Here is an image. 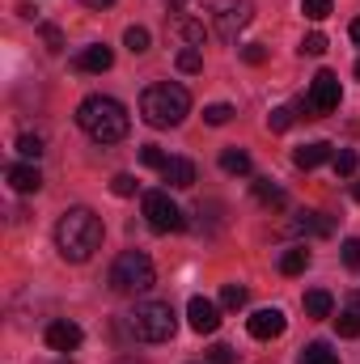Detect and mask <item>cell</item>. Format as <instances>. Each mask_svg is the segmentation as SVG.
Masks as SVG:
<instances>
[{
  "instance_id": "d6986e66",
  "label": "cell",
  "mask_w": 360,
  "mask_h": 364,
  "mask_svg": "<svg viewBox=\"0 0 360 364\" xmlns=\"http://www.w3.org/2000/svg\"><path fill=\"white\" fill-rule=\"evenodd\" d=\"M255 195H259V203H263V208H275V212L288 203V195H284V191H280L271 178H259V182H255Z\"/></svg>"
},
{
  "instance_id": "7c38bea8",
  "label": "cell",
  "mask_w": 360,
  "mask_h": 364,
  "mask_svg": "<svg viewBox=\"0 0 360 364\" xmlns=\"http://www.w3.org/2000/svg\"><path fill=\"white\" fill-rule=\"evenodd\" d=\"M110 64H115V51H110L106 43H93V47H85V51L73 60V68H77V73H106Z\"/></svg>"
},
{
  "instance_id": "83f0119b",
  "label": "cell",
  "mask_w": 360,
  "mask_h": 364,
  "mask_svg": "<svg viewBox=\"0 0 360 364\" xmlns=\"http://www.w3.org/2000/svg\"><path fill=\"white\" fill-rule=\"evenodd\" d=\"M179 34L191 43V47H203V38H208L203 26H199V21H186V17H179Z\"/></svg>"
},
{
  "instance_id": "b9f144b4",
  "label": "cell",
  "mask_w": 360,
  "mask_h": 364,
  "mask_svg": "<svg viewBox=\"0 0 360 364\" xmlns=\"http://www.w3.org/2000/svg\"><path fill=\"white\" fill-rule=\"evenodd\" d=\"M90 9H106V4H115V0H85Z\"/></svg>"
},
{
  "instance_id": "30bf717a",
  "label": "cell",
  "mask_w": 360,
  "mask_h": 364,
  "mask_svg": "<svg viewBox=\"0 0 360 364\" xmlns=\"http://www.w3.org/2000/svg\"><path fill=\"white\" fill-rule=\"evenodd\" d=\"M186 322H191L195 335H212V331L221 326V309H216L208 296H191V305H186Z\"/></svg>"
},
{
  "instance_id": "4316f807",
  "label": "cell",
  "mask_w": 360,
  "mask_h": 364,
  "mask_svg": "<svg viewBox=\"0 0 360 364\" xmlns=\"http://www.w3.org/2000/svg\"><path fill=\"white\" fill-rule=\"evenodd\" d=\"M331 166H335V174H339V178H352V174H356V153H352V149H339Z\"/></svg>"
},
{
  "instance_id": "ba28073f",
  "label": "cell",
  "mask_w": 360,
  "mask_h": 364,
  "mask_svg": "<svg viewBox=\"0 0 360 364\" xmlns=\"http://www.w3.org/2000/svg\"><path fill=\"white\" fill-rule=\"evenodd\" d=\"M339 77L331 73V68H322L318 77H314V85H309V97H305V106H309V119H322V114H331V110H339Z\"/></svg>"
},
{
  "instance_id": "277c9868",
  "label": "cell",
  "mask_w": 360,
  "mask_h": 364,
  "mask_svg": "<svg viewBox=\"0 0 360 364\" xmlns=\"http://www.w3.org/2000/svg\"><path fill=\"white\" fill-rule=\"evenodd\" d=\"M127 326H132V335H136L140 343H170L174 331H179V318H174L170 301H140V305L132 309Z\"/></svg>"
},
{
  "instance_id": "74e56055",
  "label": "cell",
  "mask_w": 360,
  "mask_h": 364,
  "mask_svg": "<svg viewBox=\"0 0 360 364\" xmlns=\"http://www.w3.org/2000/svg\"><path fill=\"white\" fill-rule=\"evenodd\" d=\"M242 60H246V64H255V68H259V64H263V60H268V51H263V47H259V43H250V47H242Z\"/></svg>"
},
{
  "instance_id": "3957f363",
  "label": "cell",
  "mask_w": 360,
  "mask_h": 364,
  "mask_svg": "<svg viewBox=\"0 0 360 364\" xmlns=\"http://www.w3.org/2000/svg\"><path fill=\"white\" fill-rule=\"evenodd\" d=\"M191 110V93L174 85V81H162V85H149L140 93V114L149 127H179Z\"/></svg>"
},
{
  "instance_id": "7402d4cb",
  "label": "cell",
  "mask_w": 360,
  "mask_h": 364,
  "mask_svg": "<svg viewBox=\"0 0 360 364\" xmlns=\"http://www.w3.org/2000/svg\"><path fill=\"white\" fill-rule=\"evenodd\" d=\"M242 305H246V288H242V284H225V288H221V309H233V314H238Z\"/></svg>"
},
{
  "instance_id": "ee69618b",
  "label": "cell",
  "mask_w": 360,
  "mask_h": 364,
  "mask_svg": "<svg viewBox=\"0 0 360 364\" xmlns=\"http://www.w3.org/2000/svg\"><path fill=\"white\" fill-rule=\"evenodd\" d=\"M356 77H360V60H356Z\"/></svg>"
},
{
  "instance_id": "2e32d148",
  "label": "cell",
  "mask_w": 360,
  "mask_h": 364,
  "mask_svg": "<svg viewBox=\"0 0 360 364\" xmlns=\"http://www.w3.org/2000/svg\"><path fill=\"white\" fill-rule=\"evenodd\" d=\"M162 178L170 182V186H179V191H186V186H195V166L186 157H170L166 170H162Z\"/></svg>"
},
{
  "instance_id": "44dd1931",
  "label": "cell",
  "mask_w": 360,
  "mask_h": 364,
  "mask_svg": "<svg viewBox=\"0 0 360 364\" xmlns=\"http://www.w3.org/2000/svg\"><path fill=\"white\" fill-rule=\"evenodd\" d=\"M301 364H339V356L327 343H309V348H301Z\"/></svg>"
},
{
  "instance_id": "f35d334b",
  "label": "cell",
  "mask_w": 360,
  "mask_h": 364,
  "mask_svg": "<svg viewBox=\"0 0 360 364\" xmlns=\"http://www.w3.org/2000/svg\"><path fill=\"white\" fill-rule=\"evenodd\" d=\"M348 309H352V314H360V292H348Z\"/></svg>"
},
{
  "instance_id": "52a82bcc",
  "label": "cell",
  "mask_w": 360,
  "mask_h": 364,
  "mask_svg": "<svg viewBox=\"0 0 360 364\" xmlns=\"http://www.w3.org/2000/svg\"><path fill=\"white\" fill-rule=\"evenodd\" d=\"M144 220H149L153 233H179V229H186L182 208L166 195V191H149V195H144Z\"/></svg>"
},
{
  "instance_id": "d590c367",
  "label": "cell",
  "mask_w": 360,
  "mask_h": 364,
  "mask_svg": "<svg viewBox=\"0 0 360 364\" xmlns=\"http://www.w3.org/2000/svg\"><path fill=\"white\" fill-rule=\"evenodd\" d=\"M208 364H238V356H233V348H225V343H216V348L208 352Z\"/></svg>"
},
{
  "instance_id": "e0dca14e",
  "label": "cell",
  "mask_w": 360,
  "mask_h": 364,
  "mask_svg": "<svg viewBox=\"0 0 360 364\" xmlns=\"http://www.w3.org/2000/svg\"><path fill=\"white\" fill-rule=\"evenodd\" d=\"M331 309H335V301H331V292H322V288H314V292H305V318H314V322H322V318H331Z\"/></svg>"
},
{
  "instance_id": "f1b7e54d",
  "label": "cell",
  "mask_w": 360,
  "mask_h": 364,
  "mask_svg": "<svg viewBox=\"0 0 360 364\" xmlns=\"http://www.w3.org/2000/svg\"><path fill=\"white\" fill-rule=\"evenodd\" d=\"M292 119H297V114H292L288 106H275V110L268 114V127H271V132H288V127H292Z\"/></svg>"
},
{
  "instance_id": "60d3db41",
  "label": "cell",
  "mask_w": 360,
  "mask_h": 364,
  "mask_svg": "<svg viewBox=\"0 0 360 364\" xmlns=\"http://www.w3.org/2000/svg\"><path fill=\"white\" fill-rule=\"evenodd\" d=\"M348 34H352V43H360V17L352 21V30H348Z\"/></svg>"
},
{
  "instance_id": "1f68e13d",
  "label": "cell",
  "mask_w": 360,
  "mask_h": 364,
  "mask_svg": "<svg viewBox=\"0 0 360 364\" xmlns=\"http://www.w3.org/2000/svg\"><path fill=\"white\" fill-rule=\"evenodd\" d=\"M301 13H305L309 21H327V17H331V0H305Z\"/></svg>"
},
{
  "instance_id": "5bb4252c",
  "label": "cell",
  "mask_w": 360,
  "mask_h": 364,
  "mask_svg": "<svg viewBox=\"0 0 360 364\" xmlns=\"http://www.w3.org/2000/svg\"><path fill=\"white\" fill-rule=\"evenodd\" d=\"M9 186H13L17 195H34V191L43 186L38 166H30V161H21V166H9Z\"/></svg>"
},
{
  "instance_id": "484cf974",
  "label": "cell",
  "mask_w": 360,
  "mask_h": 364,
  "mask_svg": "<svg viewBox=\"0 0 360 364\" xmlns=\"http://www.w3.org/2000/svg\"><path fill=\"white\" fill-rule=\"evenodd\" d=\"M203 119H208L212 127H225V123L233 119V106H229V102H212V106L203 110Z\"/></svg>"
},
{
  "instance_id": "cb8c5ba5",
  "label": "cell",
  "mask_w": 360,
  "mask_h": 364,
  "mask_svg": "<svg viewBox=\"0 0 360 364\" xmlns=\"http://www.w3.org/2000/svg\"><path fill=\"white\" fill-rule=\"evenodd\" d=\"M335 331H339L344 339H360V314H352V309H344V314L335 318Z\"/></svg>"
},
{
  "instance_id": "d4e9b609",
  "label": "cell",
  "mask_w": 360,
  "mask_h": 364,
  "mask_svg": "<svg viewBox=\"0 0 360 364\" xmlns=\"http://www.w3.org/2000/svg\"><path fill=\"white\" fill-rule=\"evenodd\" d=\"M199 68H203V55H199V47H186V51H179V73L195 77Z\"/></svg>"
},
{
  "instance_id": "f546056e",
  "label": "cell",
  "mask_w": 360,
  "mask_h": 364,
  "mask_svg": "<svg viewBox=\"0 0 360 364\" xmlns=\"http://www.w3.org/2000/svg\"><path fill=\"white\" fill-rule=\"evenodd\" d=\"M17 153L30 157V161H38V157H43V136H21V140H17Z\"/></svg>"
},
{
  "instance_id": "7bdbcfd3",
  "label": "cell",
  "mask_w": 360,
  "mask_h": 364,
  "mask_svg": "<svg viewBox=\"0 0 360 364\" xmlns=\"http://www.w3.org/2000/svg\"><path fill=\"white\" fill-rule=\"evenodd\" d=\"M352 199H356V203H360V182H356V186H352Z\"/></svg>"
},
{
  "instance_id": "836d02e7",
  "label": "cell",
  "mask_w": 360,
  "mask_h": 364,
  "mask_svg": "<svg viewBox=\"0 0 360 364\" xmlns=\"http://www.w3.org/2000/svg\"><path fill=\"white\" fill-rule=\"evenodd\" d=\"M43 43H47V51H64V34H60V26H43Z\"/></svg>"
},
{
  "instance_id": "603a6c76",
  "label": "cell",
  "mask_w": 360,
  "mask_h": 364,
  "mask_svg": "<svg viewBox=\"0 0 360 364\" xmlns=\"http://www.w3.org/2000/svg\"><path fill=\"white\" fill-rule=\"evenodd\" d=\"M123 43H127V51H132V55H140V51H149V30H144V26H127Z\"/></svg>"
},
{
  "instance_id": "e575fe53",
  "label": "cell",
  "mask_w": 360,
  "mask_h": 364,
  "mask_svg": "<svg viewBox=\"0 0 360 364\" xmlns=\"http://www.w3.org/2000/svg\"><path fill=\"white\" fill-rule=\"evenodd\" d=\"M110 191L127 199V195H136V178H132V174H115V178H110Z\"/></svg>"
},
{
  "instance_id": "6da1fadb",
  "label": "cell",
  "mask_w": 360,
  "mask_h": 364,
  "mask_svg": "<svg viewBox=\"0 0 360 364\" xmlns=\"http://www.w3.org/2000/svg\"><path fill=\"white\" fill-rule=\"evenodd\" d=\"M55 246L68 263H90L93 250L102 246V220L90 208H68L55 225Z\"/></svg>"
},
{
  "instance_id": "4fadbf2b",
  "label": "cell",
  "mask_w": 360,
  "mask_h": 364,
  "mask_svg": "<svg viewBox=\"0 0 360 364\" xmlns=\"http://www.w3.org/2000/svg\"><path fill=\"white\" fill-rule=\"evenodd\" d=\"M292 161H297V170H318L322 161H335V149L327 140H314V144H301L292 153Z\"/></svg>"
},
{
  "instance_id": "4dcf8cb0",
  "label": "cell",
  "mask_w": 360,
  "mask_h": 364,
  "mask_svg": "<svg viewBox=\"0 0 360 364\" xmlns=\"http://www.w3.org/2000/svg\"><path fill=\"white\" fill-rule=\"evenodd\" d=\"M140 161H144L149 170H166V161H170V157H166L157 144H144V149H140Z\"/></svg>"
},
{
  "instance_id": "5b68a950",
  "label": "cell",
  "mask_w": 360,
  "mask_h": 364,
  "mask_svg": "<svg viewBox=\"0 0 360 364\" xmlns=\"http://www.w3.org/2000/svg\"><path fill=\"white\" fill-rule=\"evenodd\" d=\"M157 284V272H153V259L140 255V250H123L110 267V288L123 292V296H136V292H149Z\"/></svg>"
},
{
  "instance_id": "ffe728a7",
  "label": "cell",
  "mask_w": 360,
  "mask_h": 364,
  "mask_svg": "<svg viewBox=\"0 0 360 364\" xmlns=\"http://www.w3.org/2000/svg\"><path fill=\"white\" fill-rule=\"evenodd\" d=\"M221 170H225V174H250V153L225 149V153H221Z\"/></svg>"
},
{
  "instance_id": "8d00e7d4",
  "label": "cell",
  "mask_w": 360,
  "mask_h": 364,
  "mask_svg": "<svg viewBox=\"0 0 360 364\" xmlns=\"http://www.w3.org/2000/svg\"><path fill=\"white\" fill-rule=\"evenodd\" d=\"M344 263L348 267H360V237H348L344 242Z\"/></svg>"
},
{
  "instance_id": "8fae6325",
  "label": "cell",
  "mask_w": 360,
  "mask_h": 364,
  "mask_svg": "<svg viewBox=\"0 0 360 364\" xmlns=\"http://www.w3.org/2000/svg\"><path fill=\"white\" fill-rule=\"evenodd\" d=\"M81 339H85V335H81V326H77V322H68V318H60V322H51V326H47V348H51V352H77V348H81Z\"/></svg>"
},
{
  "instance_id": "8992f818",
  "label": "cell",
  "mask_w": 360,
  "mask_h": 364,
  "mask_svg": "<svg viewBox=\"0 0 360 364\" xmlns=\"http://www.w3.org/2000/svg\"><path fill=\"white\" fill-rule=\"evenodd\" d=\"M250 17H255V4L250 0H212V30L225 43H233L238 30L250 26Z\"/></svg>"
},
{
  "instance_id": "7a4b0ae2",
  "label": "cell",
  "mask_w": 360,
  "mask_h": 364,
  "mask_svg": "<svg viewBox=\"0 0 360 364\" xmlns=\"http://www.w3.org/2000/svg\"><path fill=\"white\" fill-rule=\"evenodd\" d=\"M77 127H81L90 140H97V144H115V140H123V136H127L132 119H127L123 102L93 93V97H85V102L77 106Z\"/></svg>"
},
{
  "instance_id": "d6a6232c",
  "label": "cell",
  "mask_w": 360,
  "mask_h": 364,
  "mask_svg": "<svg viewBox=\"0 0 360 364\" xmlns=\"http://www.w3.org/2000/svg\"><path fill=\"white\" fill-rule=\"evenodd\" d=\"M322 51H327V34H318V30H314V34H305V38H301V55H322Z\"/></svg>"
},
{
  "instance_id": "9a60e30c",
  "label": "cell",
  "mask_w": 360,
  "mask_h": 364,
  "mask_svg": "<svg viewBox=\"0 0 360 364\" xmlns=\"http://www.w3.org/2000/svg\"><path fill=\"white\" fill-rule=\"evenodd\" d=\"M292 233H314V237H327L331 229H335V220L327 216V212H297V220L288 225Z\"/></svg>"
},
{
  "instance_id": "ab89813d",
  "label": "cell",
  "mask_w": 360,
  "mask_h": 364,
  "mask_svg": "<svg viewBox=\"0 0 360 364\" xmlns=\"http://www.w3.org/2000/svg\"><path fill=\"white\" fill-rule=\"evenodd\" d=\"M182 4H186V0H166V9H170V13H182Z\"/></svg>"
},
{
  "instance_id": "9c48e42d",
  "label": "cell",
  "mask_w": 360,
  "mask_h": 364,
  "mask_svg": "<svg viewBox=\"0 0 360 364\" xmlns=\"http://www.w3.org/2000/svg\"><path fill=\"white\" fill-rule=\"evenodd\" d=\"M284 326H288V318H284V309H275V305H271V309H255V314L246 318V331H250L255 339H263V343H268V339H280Z\"/></svg>"
},
{
  "instance_id": "ac0fdd59",
  "label": "cell",
  "mask_w": 360,
  "mask_h": 364,
  "mask_svg": "<svg viewBox=\"0 0 360 364\" xmlns=\"http://www.w3.org/2000/svg\"><path fill=\"white\" fill-rule=\"evenodd\" d=\"M305 267H309V250H305V246H288V250L280 255V272L284 275H301Z\"/></svg>"
}]
</instances>
